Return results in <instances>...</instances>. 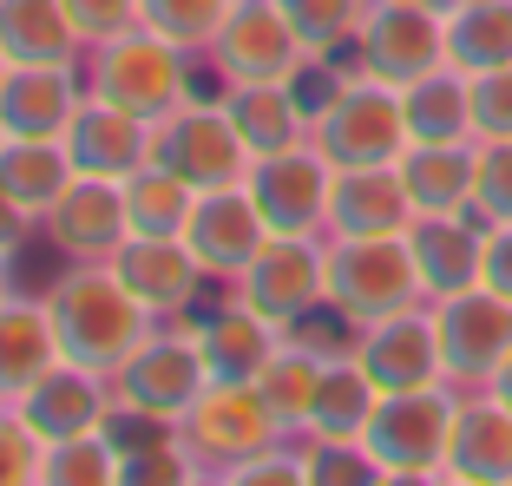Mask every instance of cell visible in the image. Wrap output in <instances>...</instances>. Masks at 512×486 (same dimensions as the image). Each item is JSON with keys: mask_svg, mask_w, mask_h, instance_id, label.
<instances>
[{"mask_svg": "<svg viewBox=\"0 0 512 486\" xmlns=\"http://www.w3.org/2000/svg\"><path fill=\"white\" fill-rule=\"evenodd\" d=\"M309 145L342 165H394V158L414 145L407 138V112H401V86H381L368 73H348V86L329 99L316 125H309Z\"/></svg>", "mask_w": 512, "mask_h": 486, "instance_id": "6", "label": "cell"}, {"mask_svg": "<svg viewBox=\"0 0 512 486\" xmlns=\"http://www.w3.org/2000/svg\"><path fill=\"white\" fill-rule=\"evenodd\" d=\"M20 414H27V427L40 434V441H66V434H86V427H106L112 408H119V395H112V375H99V368H79V362H53L40 381H33L27 395L14 401Z\"/></svg>", "mask_w": 512, "mask_h": 486, "instance_id": "19", "label": "cell"}, {"mask_svg": "<svg viewBox=\"0 0 512 486\" xmlns=\"http://www.w3.org/2000/svg\"><path fill=\"white\" fill-rule=\"evenodd\" d=\"M79 99H86V73L79 66H14L0 86V132L7 138H66Z\"/></svg>", "mask_w": 512, "mask_h": 486, "instance_id": "21", "label": "cell"}, {"mask_svg": "<svg viewBox=\"0 0 512 486\" xmlns=\"http://www.w3.org/2000/svg\"><path fill=\"white\" fill-rule=\"evenodd\" d=\"M447 66L460 73H493L512 66V0H467L447 14Z\"/></svg>", "mask_w": 512, "mask_h": 486, "instance_id": "33", "label": "cell"}, {"mask_svg": "<svg viewBox=\"0 0 512 486\" xmlns=\"http://www.w3.org/2000/svg\"><path fill=\"white\" fill-rule=\"evenodd\" d=\"M40 296L53 316V335H60V355L79 368H99V375H119L138 355V342L158 329V316L119 283L112 263H66Z\"/></svg>", "mask_w": 512, "mask_h": 486, "instance_id": "1", "label": "cell"}, {"mask_svg": "<svg viewBox=\"0 0 512 486\" xmlns=\"http://www.w3.org/2000/svg\"><path fill=\"white\" fill-rule=\"evenodd\" d=\"M473 217L512 224V138H473Z\"/></svg>", "mask_w": 512, "mask_h": 486, "instance_id": "38", "label": "cell"}, {"mask_svg": "<svg viewBox=\"0 0 512 486\" xmlns=\"http://www.w3.org/2000/svg\"><path fill=\"white\" fill-rule=\"evenodd\" d=\"M7 73H14V60H7V46H0V86H7Z\"/></svg>", "mask_w": 512, "mask_h": 486, "instance_id": "48", "label": "cell"}, {"mask_svg": "<svg viewBox=\"0 0 512 486\" xmlns=\"http://www.w3.org/2000/svg\"><path fill=\"white\" fill-rule=\"evenodd\" d=\"M230 7L237 0H138V27H151L158 40L184 46V53H211Z\"/></svg>", "mask_w": 512, "mask_h": 486, "instance_id": "37", "label": "cell"}, {"mask_svg": "<svg viewBox=\"0 0 512 486\" xmlns=\"http://www.w3.org/2000/svg\"><path fill=\"white\" fill-rule=\"evenodd\" d=\"M427 289L407 250V230L388 237H329V309H342L355 329L401 309H421Z\"/></svg>", "mask_w": 512, "mask_h": 486, "instance_id": "4", "label": "cell"}, {"mask_svg": "<svg viewBox=\"0 0 512 486\" xmlns=\"http://www.w3.org/2000/svg\"><path fill=\"white\" fill-rule=\"evenodd\" d=\"M355 362L368 368L381 395H401V388H427L440 375V335H434V309H401V316H381L368 329H355Z\"/></svg>", "mask_w": 512, "mask_h": 486, "instance_id": "17", "label": "cell"}, {"mask_svg": "<svg viewBox=\"0 0 512 486\" xmlns=\"http://www.w3.org/2000/svg\"><path fill=\"white\" fill-rule=\"evenodd\" d=\"M243 184H250V198H256V211H263L270 230H283V237H329L335 165L316 145H289V152L256 158Z\"/></svg>", "mask_w": 512, "mask_h": 486, "instance_id": "12", "label": "cell"}, {"mask_svg": "<svg viewBox=\"0 0 512 486\" xmlns=\"http://www.w3.org/2000/svg\"><path fill=\"white\" fill-rule=\"evenodd\" d=\"M197 191L184 178H171L165 165H138L125 178V217H132V237H184L191 224Z\"/></svg>", "mask_w": 512, "mask_h": 486, "instance_id": "34", "label": "cell"}, {"mask_svg": "<svg viewBox=\"0 0 512 486\" xmlns=\"http://www.w3.org/2000/svg\"><path fill=\"white\" fill-rule=\"evenodd\" d=\"M453 408H460L453 381H427V388H401V395L375 401V414L362 427V447L375 454L381 486H421L447 473Z\"/></svg>", "mask_w": 512, "mask_h": 486, "instance_id": "3", "label": "cell"}, {"mask_svg": "<svg viewBox=\"0 0 512 486\" xmlns=\"http://www.w3.org/2000/svg\"><path fill=\"white\" fill-rule=\"evenodd\" d=\"M480 283L499 289L512 303V224H486V263H480Z\"/></svg>", "mask_w": 512, "mask_h": 486, "instance_id": "44", "label": "cell"}, {"mask_svg": "<svg viewBox=\"0 0 512 486\" xmlns=\"http://www.w3.org/2000/svg\"><path fill=\"white\" fill-rule=\"evenodd\" d=\"M79 73H86L92 99L125 106V112H138V119H151V125L197 99L191 92V53L171 46V40H158L151 27H132V33H119V40L86 46Z\"/></svg>", "mask_w": 512, "mask_h": 486, "instance_id": "2", "label": "cell"}, {"mask_svg": "<svg viewBox=\"0 0 512 486\" xmlns=\"http://www.w3.org/2000/svg\"><path fill=\"white\" fill-rule=\"evenodd\" d=\"M302 460H309V486H381V467L362 441H316V434H302Z\"/></svg>", "mask_w": 512, "mask_h": 486, "instance_id": "39", "label": "cell"}, {"mask_svg": "<svg viewBox=\"0 0 512 486\" xmlns=\"http://www.w3.org/2000/svg\"><path fill=\"white\" fill-rule=\"evenodd\" d=\"M184 243H191V257L204 263L211 283H230L243 263L270 243V224L256 211L250 184H224V191H197L191 204V224H184Z\"/></svg>", "mask_w": 512, "mask_h": 486, "instance_id": "15", "label": "cell"}, {"mask_svg": "<svg viewBox=\"0 0 512 486\" xmlns=\"http://www.w3.org/2000/svg\"><path fill=\"white\" fill-rule=\"evenodd\" d=\"M178 441L191 447L197 480H224L237 460L263 454L270 441H289V434L276 427L270 401L256 395V381H211L178 421Z\"/></svg>", "mask_w": 512, "mask_h": 486, "instance_id": "5", "label": "cell"}, {"mask_svg": "<svg viewBox=\"0 0 512 486\" xmlns=\"http://www.w3.org/2000/svg\"><path fill=\"white\" fill-rule=\"evenodd\" d=\"M0 46L14 66H79L86 40H79L66 0H0Z\"/></svg>", "mask_w": 512, "mask_h": 486, "instance_id": "27", "label": "cell"}, {"mask_svg": "<svg viewBox=\"0 0 512 486\" xmlns=\"http://www.w3.org/2000/svg\"><path fill=\"white\" fill-rule=\"evenodd\" d=\"M66 14H73L79 40L99 46V40H119V33L138 27V0H66Z\"/></svg>", "mask_w": 512, "mask_h": 486, "instance_id": "43", "label": "cell"}, {"mask_svg": "<svg viewBox=\"0 0 512 486\" xmlns=\"http://www.w3.org/2000/svg\"><path fill=\"white\" fill-rule=\"evenodd\" d=\"M427 309H434V335H440V375L453 388H486L499 375V362L512 355V303L499 289L473 283Z\"/></svg>", "mask_w": 512, "mask_h": 486, "instance_id": "11", "label": "cell"}, {"mask_svg": "<svg viewBox=\"0 0 512 486\" xmlns=\"http://www.w3.org/2000/svg\"><path fill=\"white\" fill-rule=\"evenodd\" d=\"M348 60L381 86H414L421 73L447 66V14L427 0H375Z\"/></svg>", "mask_w": 512, "mask_h": 486, "instance_id": "10", "label": "cell"}, {"mask_svg": "<svg viewBox=\"0 0 512 486\" xmlns=\"http://www.w3.org/2000/svg\"><path fill=\"white\" fill-rule=\"evenodd\" d=\"M224 486H309V460H302V441L289 434V441H270L263 454L237 460V467L224 473Z\"/></svg>", "mask_w": 512, "mask_h": 486, "instance_id": "40", "label": "cell"}, {"mask_svg": "<svg viewBox=\"0 0 512 486\" xmlns=\"http://www.w3.org/2000/svg\"><path fill=\"white\" fill-rule=\"evenodd\" d=\"M40 434L27 427V414L14 401H0V486H33L40 480Z\"/></svg>", "mask_w": 512, "mask_h": 486, "instance_id": "41", "label": "cell"}, {"mask_svg": "<svg viewBox=\"0 0 512 486\" xmlns=\"http://www.w3.org/2000/svg\"><path fill=\"white\" fill-rule=\"evenodd\" d=\"M79 178L73 152H66V138H0V184H7V198L40 224L60 191Z\"/></svg>", "mask_w": 512, "mask_h": 486, "instance_id": "29", "label": "cell"}, {"mask_svg": "<svg viewBox=\"0 0 512 486\" xmlns=\"http://www.w3.org/2000/svg\"><path fill=\"white\" fill-rule=\"evenodd\" d=\"M0 138H7V132H0Z\"/></svg>", "mask_w": 512, "mask_h": 486, "instance_id": "50", "label": "cell"}, {"mask_svg": "<svg viewBox=\"0 0 512 486\" xmlns=\"http://www.w3.org/2000/svg\"><path fill=\"white\" fill-rule=\"evenodd\" d=\"M230 296L250 303L256 316H270L276 329L302 322L309 309L329 303V237H283V230H270V243L230 276Z\"/></svg>", "mask_w": 512, "mask_h": 486, "instance_id": "9", "label": "cell"}, {"mask_svg": "<svg viewBox=\"0 0 512 486\" xmlns=\"http://www.w3.org/2000/svg\"><path fill=\"white\" fill-rule=\"evenodd\" d=\"M407 250H414V270H421L427 303H440V296H453V289L480 283L486 224L473 211H460V217H414V224H407Z\"/></svg>", "mask_w": 512, "mask_h": 486, "instance_id": "23", "label": "cell"}, {"mask_svg": "<svg viewBox=\"0 0 512 486\" xmlns=\"http://www.w3.org/2000/svg\"><path fill=\"white\" fill-rule=\"evenodd\" d=\"M33 486H119V441H112V427H86V434L46 441Z\"/></svg>", "mask_w": 512, "mask_h": 486, "instance_id": "35", "label": "cell"}, {"mask_svg": "<svg viewBox=\"0 0 512 486\" xmlns=\"http://www.w3.org/2000/svg\"><path fill=\"white\" fill-rule=\"evenodd\" d=\"M289 14V27H296V40L309 46V53H322V60H348L355 53V33H362L368 7L375 0H276Z\"/></svg>", "mask_w": 512, "mask_h": 486, "instance_id": "36", "label": "cell"}, {"mask_svg": "<svg viewBox=\"0 0 512 486\" xmlns=\"http://www.w3.org/2000/svg\"><path fill=\"white\" fill-rule=\"evenodd\" d=\"M414 224L401 165H342L329 184V237H388Z\"/></svg>", "mask_w": 512, "mask_h": 486, "instance_id": "20", "label": "cell"}, {"mask_svg": "<svg viewBox=\"0 0 512 486\" xmlns=\"http://www.w3.org/2000/svg\"><path fill=\"white\" fill-rule=\"evenodd\" d=\"M401 112L414 145H473V79L460 66H434L401 86Z\"/></svg>", "mask_w": 512, "mask_h": 486, "instance_id": "28", "label": "cell"}, {"mask_svg": "<svg viewBox=\"0 0 512 486\" xmlns=\"http://www.w3.org/2000/svg\"><path fill=\"white\" fill-rule=\"evenodd\" d=\"M204 388H211V368H204L197 335L184 322H158L138 342L132 362L112 375V395H119L125 414H145V421H165V427H178Z\"/></svg>", "mask_w": 512, "mask_h": 486, "instance_id": "7", "label": "cell"}, {"mask_svg": "<svg viewBox=\"0 0 512 486\" xmlns=\"http://www.w3.org/2000/svg\"><path fill=\"white\" fill-rule=\"evenodd\" d=\"M486 395H499V401H506V408H512V355H506V362H499V375L486 381Z\"/></svg>", "mask_w": 512, "mask_h": 486, "instance_id": "46", "label": "cell"}, {"mask_svg": "<svg viewBox=\"0 0 512 486\" xmlns=\"http://www.w3.org/2000/svg\"><path fill=\"white\" fill-rule=\"evenodd\" d=\"M60 362V335L46 316V296H7L0 303V401H20L46 368Z\"/></svg>", "mask_w": 512, "mask_h": 486, "instance_id": "26", "label": "cell"}, {"mask_svg": "<svg viewBox=\"0 0 512 486\" xmlns=\"http://www.w3.org/2000/svg\"><path fill=\"white\" fill-rule=\"evenodd\" d=\"M302 60H309V46L296 40V27L276 0H237L224 33L211 40L217 79H296Z\"/></svg>", "mask_w": 512, "mask_h": 486, "instance_id": "14", "label": "cell"}, {"mask_svg": "<svg viewBox=\"0 0 512 486\" xmlns=\"http://www.w3.org/2000/svg\"><path fill=\"white\" fill-rule=\"evenodd\" d=\"M322 368H329V355L309 349V342H296V335L283 329V349L270 355V368L256 375V395L270 401L276 427L283 434H309V408H316V388H322Z\"/></svg>", "mask_w": 512, "mask_h": 486, "instance_id": "31", "label": "cell"}, {"mask_svg": "<svg viewBox=\"0 0 512 486\" xmlns=\"http://www.w3.org/2000/svg\"><path fill=\"white\" fill-rule=\"evenodd\" d=\"M191 335H197V355H204L211 381H256L270 368V355L283 349V329L270 316H256L250 303H237V296L224 309H211L204 322H191Z\"/></svg>", "mask_w": 512, "mask_h": 486, "instance_id": "24", "label": "cell"}, {"mask_svg": "<svg viewBox=\"0 0 512 486\" xmlns=\"http://www.w3.org/2000/svg\"><path fill=\"white\" fill-rule=\"evenodd\" d=\"M217 106L230 112V125L243 132L250 158L289 152V145H309V112L296 106L289 79H224Z\"/></svg>", "mask_w": 512, "mask_h": 486, "instance_id": "25", "label": "cell"}, {"mask_svg": "<svg viewBox=\"0 0 512 486\" xmlns=\"http://www.w3.org/2000/svg\"><path fill=\"white\" fill-rule=\"evenodd\" d=\"M427 7H440V14H453V7H467V0H427Z\"/></svg>", "mask_w": 512, "mask_h": 486, "instance_id": "49", "label": "cell"}, {"mask_svg": "<svg viewBox=\"0 0 512 486\" xmlns=\"http://www.w3.org/2000/svg\"><path fill=\"white\" fill-rule=\"evenodd\" d=\"M33 230H40V224H33V217L7 198V184H0V250H7V257H20V243H27Z\"/></svg>", "mask_w": 512, "mask_h": 486, "instance_id": "45", "label": "cell"}, {"mask_svg": "<svg viewBox=\"0 0 512 486\" xmlns=\"http://www.w3.org/2000/svg\"><path fill=\"white\" fill-rule=\"evenodd\" d=\"M40 237L53 243L66 263H112L119 243L132 237L125 178H92V171H79V178L60 191V204L40 217Z\"/></svg>", "mask_w": 512, "mask_h": 486, "instance_id": "13", "label": "cell"}, {"mask_svg": "<svg viewBox=\"0 0 512 486\" xmlns=\"http://www.w3.org/2000/svg\"><path fill=\"white\" fill-rule=\"evenodd\" d=\"M7 296H14V257L0 250V303H7Z\"/></svg>", "mask_w": 512, "mask_h": 486, "instance_id": "47", "label": "cell"}, {"mask_svg": "<svg viewBox=\"0 0 512 486\" xmlns=\"http://www.w3.org/2000/svg\"><path fill=\"white\" fill-rule=\"evenodd\" d=\"M453 486H512V408L486 388H460L447 434V473Z\"/></svg>", "mask_w": 512, "mask_h": 486, "instance_id": "18", "label": "cell"}, {"mask_svg": "<svg viewBox=\"0 0 512 486\" xmlns=\"http://www.w3.org/2000/svg\"><path fill=\"white\" fill-rule=\"evenodd\" d=\"M473 138H512V66L473 73Z\"/></svg>", "mask_w": 512, "mask_h": 486, "instance_id": "42", "label": "cell"}, {"mask_svg": "<svg viewBox=\"0 0 512 486\" xmlns=\"http://www.w3.org/2000/svg\"><path fill=\"white\" fill-rule=\"evenodd\" d=\"M375 401H381V388L368 381V368L355 362V349L329 355L322 388H316V408H309V434H316V441H362Z\"/></svg>", "mask_w": 512, "mask_h": 486, "instance_id": "32", "label": "cell"}, {"mask_svg": "<svg viewBox=\"0 0 512 486\" xmlns=\"http://www.w3.org/2000/svg\"><path fill=\"white\" fill-rule=\"evenodd\" d=\"M112 270H119V283L132 289L158 322L191 316L197 296H204V283H211L184 237H125L119 257H112Z\"/></svg>", "mask_w": 512, "mask_h": 486, "instance_id": "16", "label": "cell"}, {"mask_svg": "<svg viewBox=\"0 0 512 486\" xmlns=\"http://www.w3.org/2000/svg\"><path fill=\"white\" fill-rule=\"evenodd\" d=\"M66 152L92 178H132L138 165H151V119H138L125 106H106V99L86 92L73 125H66Z\"/></svg>", "mask_w": 512, "mask_h": 486, "instance_id": "22", "label": "cell"}, {"mask_svg": "<svg viewBox=\"0 0 512 486\" xmlns=\"http://www.w3.org/2000/svg\"><path fill=\"white\" fill-rule=\"evenodd\" d=\"M151 165H165L191 191H224V184L250 178L256 158L217 99H191V106H178L171 119L151 125Z\"/></svg>", "mask_w": 512, "mask_h": 486, "instance_id": "8", "label": "cell"}, {"mask_svg": "<svg viewBox=\"0 0 512 486\" xmlns=\"http://www.w3.org/2000/svg\"><path fill=\"white\" fill-rule=\"evenodd\" d=\"M401 184L414 198V217H460L473 211V145H407Z\"/></svg>", "mask_w": 512, "mask_h": 486, "instance_id": "30", "label": "cell"}]
</instances>
